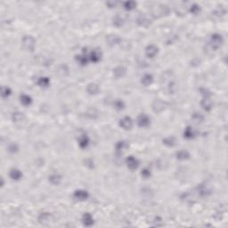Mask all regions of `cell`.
<instances>
[{"instance_id": "obj_1", "label": "cell", "mask_w": 228, "mask_h": 228, "mask_svg": "<svg viewBox=\"0 0 228 228\" xmlns=\"http://www.w3.org/2000/svg\"><path fill=\"white\" fill-rule=\"evenodd\" d=\"M223 43V38L219 34H213L210 39L209 46H211L212 50H217Z\"/></svg>"}, {"instance_id": "obj_2", "label": "cell", "mask_w": 228, "mask_h": 228, "mask_svg": "<svg viewBox=\"0 0 228 228\" xmlns=\"http://www.w3.org/2000/svg\"><path fill=\"white\" fill-rule=\"evenodd\" d=\"M23 45L26 50L33 51L35 48V46H36V41L30 36H25L23 39Z\"/></svg>"}, {"instance_id": "obj_3", "label": "cell", "mask_w": 228, "mask_h": 228, "mask_svg": "<svg viewBox=\"0 0 228 228\" xmlns=\"http://www.w3.org/2000/svg\"><path fill=\"white\" fill-rule=\"evenodd\" d=\"M120 127L125 130H129L133 127V120L130 117H124L119 121Z\"/></svg>"}, {"instance_id": "obj_4", "label": "cell", "mask_w": 228, "mask_h": 228, "mask_svg": "<svg viewBox=\"0 0 228 228\" xmlns=\"http://www.w3.org/2000/svg\"><path fill=\"white\" fill-rule=\"evenodd\" d=\"M150 123H151V119L145 114H141L137 118V124L141 128H146L150 125Z\"/></svg>"}, {"instance_id": "obj_5", "label": "cell", "mask_w": 228, "mask_h": 228, "mask_svg": "<svg viewBox=\"0 0 228 228\" xmlns=\"http://www.w3.org/2000/svg\"><path fill=\"white\" fill-rule=\"evenodd\" d=\"M126 163L130 170H136L139 166V161L134 156H129L126 159Z\"/></svg>"}, {"instance_id": "obj_6", "label": "cell", "mask_w": 228, "mask_h": 228, "mask_svg": "<svg viewBox=\"0 0 228 228\" xmlns=\"http://www.w3.org/2000/svg\"><path fill=\"white\" fill-rule=\"evenodd\" d=\"M88 193L84 190H78L74 193V198L78 201L84 202L88 198Z\"/></svg>"}, {"instance_id": "obj_7", "label": "cell", "mask_w": 228, "mask_h": 228, "mask_svg": "<svg viewBox=\"0 0 228 228\" xmlns=\"http://www.w3.org/2000/svg\"><path fill=\"white\" fill-rule=\"evenodd\" d=\"M158 54V47L153 45H150L145 48V54L149 58H153Z\"/></svg>"}, {"instance_id": "obj_8", "label": "cell", "mask_w": 228, "mask_h": 228, "mask_svg": "<svg viewBox=\"0 0 228 228\" xmlns=\"http://www.w3.org/2000/svg\"><path fill=\"white\" fill-rule=\"evenodd\" d=\"M88 57H89V60L92 61L93 63H97V62H99L101 60L102 53H101L100 50L94 49V50H93L91 53H90V54L88 55Z\"/></svg>"}, {"instance_id": "obj_9", "label": "cell", "mask_w": 228, "mask_h": 228, "mask_svg": "<svg viewBox=\"0 0 228 228\" xmlns=\"http://www.w3.org/2000/svg\"><path fill=\"white\" fill-rule=\"evenodd\" d=\"M137 23L140 25V26H142V27H147V26H149L150 25V20L148 19V17L145 15V14H140L139 16H138V18H137Z\"/></svg>"}, {"instance_id": "obj_10", "label": "cell", "mask_w": 228, "mask_h": 228, "mask_svg": "<svg viewBox=\"0 0 228 228\" xmlns=\"http://www.w3.org/2000/svg\"><path fill=\"white\" fill-rule=\"evenodd\" d=\"M128 143H127L126 142H124V141H119V142H118V143H116V146H115L117 153L121 154L123 152L126 151V149L128 148Z\"/></svg>"}, {"instance_id": "obj_11", "label": "cell", "mask_w": 228, "mask_h": 228, "mask_svg": "<svg viewBox=\"0 0 228 228\" xmlns=\"http://www.w3.org/2000/svg\"><path fill=\"white\" fill-rule=\"evenodd\" d=\"M201 105L202 107L205 110V111H210L212 108V101L210 100L209 97H203V99L201 102Z\"/></svg>"}, {"instance_id": "obj_12", "label": "cell", "mask_w": 228, "mask_h": 228, "mask_svg": "<svg viewBox=\"0 0 228 228\" xmlns=\"http://www.w3.org/2000/svg\"><path fill=\"white\" fill-rule=\"evenodd\" d=\"M9 175H10V177H11L13 180H15V181L20 180V179L22 178V177H23V173L21 172V170H19V169H17V168H13V169H11Z\"/></svg>"}, {"instance_id": "obj_13", "label": "cell", "mask_w": 228, "mask_h": 228, "mask_svg": "<svg viewBox=\"0 0 228 228\" xmlns=\"http://www.w3.org/2000/svg\"><path fill=\"white\" fill-rule=\"evenodd\" d=\"M82 222L87 226H91L94 224V218L90 213H85L82 217Z\"/></svg>"}, {"instance_id": "obj_14", "label": "cell", "mask_w": 228, "mask_h": 228, "mask_svg": "<svg viewBox=\"0 0 228 228\" xmlns=\"http://www.w3.org/2000/svg\"><path fill=\"white\" fill-rule=\"evenodd\" d=\"M164 106H165L164 103H163V102H161L160 99L155 100V101H154V103H153V111H154V112H161V111H163V110H164Z\"/></svg>"}, {"instance_id": "obj_15", "label": "cell", "mask_w": 228, "mask_h": 228, "mask_svg": "<svg viewBox=\"0 0 228 228\" xmlns=\"http://www.w3.org/2000/svg\"><path fill=\"white\" fill-rule=\"evenodd\" d=\"M79 144L80 148H82V149L87 148L88 146V144H89V139H88V137H87L86 135H82L81 137H79Z\"/></svg>"}, {"instance_id": "obj_16", "label": "cell", "mask_w": 228, "mask_h": 228, "mask_svg": "<svg viewBox=\"0 0 228 228\" xmlns=\"http://www.w3.org/2000/svg\"><path fill=\"white\" fill-rule=\"evenodd\" d=\"M153 77L151 74H145V75L142 78V79H141L142 84H143V86H145V87L150 86V85L153 83Z\"/></svg>"}, {"instance_id": "obj_17", "label": "cell", "mask_w": 228, "mask_h": 228, "mask_svg": "<svg viewBox=\"0 0 228 228\" xmlns=\"http://www.w3.org/2000/svg\"><path fill=\"white\" fill-rule=\"evenodd\" d=\"M113 74L117 79L122 78V77L126 74V69L124 68L123 66L116 67V68L113 69Z\"/></svg>"}, {"instance_id": "obj_18", "label": "cell", "mask_w": 228, "mask_h": 228, "mask_svg": "<svg viewBox=\"0 0 228 228\" xmlns=\"http://www.w3.org/2000/svg\"><path fill=\"white\" fill-rule=\"evenodd\" d=\"M50 219H51V215L49 213H41L39 217V221L44 225L49 223Z\"/></svg>"}, {"instance_id": "obj_19", "label": "cell", "mask_w": 228, "mask_h": 228, "mask_svg": "<svg viewBox=\"0 0 228 228\" xmlns=\"http://www.w3.org/2000/svg\"><path fill=\"white\" fill-rule=\"evenodd\" d=\"M183 137L186 139H193L195 137V131L191 127H187L183 132Z\"/></svg>"}, {"instance_id": "obj_20", "label": "cell", "mask_w": 228, "mask_h": 228, "mask_svg": "<svg viewBox=\"0 0 228 228\" xmlns=\"http://www.w3.org/2000/svg\"><path fill=\"white\" fill-rule=\"evenodd\" d=\"M87 91L89 94H96L99 92V87H98V85H96L94 83H91L88 86Z\"/></svg>"}, {"instance_id": "obj_21", "label": "cell", "mask_w": 228, "mask_h": 228, "mask_svg": "<svg viewBox=\"0 0 228 228\" xmlns=\"http://www.w3.org/2000/svg\"><path fill=\"white\" fill-rule=\"evenodd\" d=\"M189 157H190V154L185 150H181V151H179V152L177 153V159H178V160H187V159H189Z\"/></svg>"}, {"instance_id": "obj_22", "label": "cell", "mask_w": 228, "mask_h": 228, "mask_svg": "<svg viewBox=\"0 0 228 228\" xmlns=\"http://www.w3.org/2000/svg\"><path fill=\"white\" fill-rule=\"evenodd\" d=\"M20 100H21V103H23V105H25V106H29L32 103L31 97L29 96V95H27V94H22L20 96Z\"/></svg>"}, {"instance_id": "obj_23", "label": "cell", "mask_w": 228, "mask_h": 228, "mask_svg": "<svg viewBox=\"0 0 228 228\" xmlns=\"http://www.w3.org/2000/svg\"><path fill=\"white\" fill-rule=\"evenodd\" d=\"M76 59H77V61H78V63H79V64H81V65H86V64H88V63L89 57H88V55H86V54H81V55H78V56L76 57Z\"/></svg>"}, {"instance_id": "obj_24", "label": "cell", "mask_w": 228, "mask_h": 228, "mask_svg": "<svg viewBox=\"0 0 228 228\" xmlns=\"http://www.w3.org/2000/svg\"><path fill=\"white\" fill-rule=\"evenodd\" d=\"M50 84V80L46 77H41L38 80V85L41 88H47Z\"/></svg>"}, {"instance_id": "obj_25", "label": "cell", "mask_w": 228, "mask_h": 228, "mask_svg": "<svg viewBox=\"0 0 228 228\" xmlns=\"http://www.w3.org/2000/svg\"><path fill=\"white\" fill-rule=\"evenodd\" d=\"M61 180H62V177L58 174H52L49 177V181L53 184H59L61 183Z\"/></svg>"}, {"instance_id": "obj_26", "label": "cell", "mask_w": 228, "mask_h": 228, "mask_svg": "<svg viewBox=\"0 0 228 228\" xmlns=\"http://www.w3.org/2000/svg\"><path fill=\"white\" fill-rule=\"evenodd\" d=\"M198 192H199V194H200L201 196H203V197L208 195L209 193H210V191L208 190V188L206 185H203V184L199 185V187H198Z\"/></svg>"}, {"instance_id": "obj_27", "label": "cell", "mask_w": 228, "mask_h": 228, "mask_svg": "<svg viewBox=\"0 0 228 228\" xmlns=\"http://www.w3.org/2000/svg\"><path fill=\"white\" fill-rule=\"evenodd\" d=\"M163 143L168 147H173L176 144V139L173 137H166L165 139H163Z\"/></svg>"}, {"instance_id": "obj_28", "label": "cell", "mask_w": 228, "mask_h": 228, "mask_svg": "<svg viewBox=\"0 0 228 228\" xmlns=\"http://www.w3.org/2000/svg\"><path fill=\"white\" fill-rule=\"evenodd\" d=\"M192 119H193V120L196 124H200V123H202V122L204 120V117H203L202 114L198 113V112H195V113L193 114Z\"/></svg>"}, {"instance_id": "obj_29", "label": "cell", "mask_w": 228, "mask_h": 228, "mask_svg": "<svg viewBox=\"0 0 228 228\" xmlns=\"http://www.w3.org/2000/svg\"><path fill=\"white\" fill-rule=\"evenodd\" d=\"M107 41H108V44L110 46H114V45H117L119 42V39L116 35H111V36L108 37Z\"/></svg>"}, {"instance_id": "obj_30", "label": "cell", "mask_w": 228, "mask_h": 228, "mask_svg": "<svg viewBox=\"0 0 228 228\" xmlns=\"http://www.w3.org/2000/svg\"><path fill=\"white\" fill-rule=\"evenodd\" d=\"M124 19L120 15H116L113 18V24L116 27H121L124 24Z\"/></svg>"}, {"instance_id": "obj_31", "label": "cell", "mask_w": 228, "mask_h": 228, "mask_svg": "<svg viewBox=\"0 0 228 228\" xmlns=\"http://www.w3.org/2000/svg\"><path fill=\"white\" fill-rule=\"evenodd\" d=\"M136 6H137V3L134 2V1H128V2H126V3L124 4L125 9H126V10H128V11L133 10Z\"/></svg>"}, {"instance_id": "obj_32", "label": "cell", "mask_w": 228, "mask_h": 228, "mask_svg": "<svg viewBox=\"0 0 228 228\" xmlns=\"http://www.w3.org/2000/svg\"><path fill=\"white\" fill-rule=\"evenodd\" d=\"M24 119V115L23 113H21V112H15V113L13 114V119L14 122H22Z\"/></svg>"}, {"instance_id": "obj_33", "label": "cell", "mask_w": 228, "mask_h": 228, "mask_svg": "<svg viewBox=\"0 0 228 228\" xmlns=\"http://www.w3.org/2000/svg\"><path fill=\"white\" fill-rule=\"evenodd\" d=\"M125 107V103H123V101L121 100H116L115 103H114V108L118 111H121L123 110Z\"/></svg>"}, {"instance_id": "obj_34", "label": "cell", "mask_w": 228, "mask_h": 228, "mask_svg": "<svg viewBox=\"0 0 228 228\" xmlns=\"http://www.w3.org/2000/svg\"><path fill=\"white\" fill-rule=\"evenodd\" d=\"M11 89L9 88H7V87H5V88H2V89H1V95H2V97H4V98H7L10 94H11Z\"/></svg>"}, {"instance_id": "obj_35", "label": "cell", "mask_w": 228, "mask_h": 228, "mask_svg": "<svg viewBox=\"0 0 228 228\" xmlns=\"http://www.w3.org/2000/svg\"><path fill=\"white\" fill-rule=\"evenodd\" d=\"M200 7H199V5H193L192 6H191V8H190V11H191V13L192 14H197L199 12H200Z\"/></svg>"}, {"instance_id": "obj_36", "label": "cell", "mask_w": 228, "mask_h": 228, "mask_svg": "<svg viewBox=\"0 0 228 228\" xmlns=\"http://www.w3.org/2000/svg\"><path fill=\"white\" fill-rule=\"evenodd\" d=\"M8 151H9L10 153H17V152H18V146H17V144H15V143L10 144L9 147H8Z\"/></svg>"}, {"instance_id": "obj_37", "label": "cell", "mask_w": 228, "mask_h": 228, "mask_svg": "<svg viewBox=\"0 0 228 228\" xmlns=\"http://www.w3.org/2000/svg\"><path fill=\"white\" fill-rule=\"evenodd\" d=\"M141 175H142V177H143V178L147 179V178H149V177H151V171H150L149 169H147V168H144V169L142 171Z\"/></svg>"}, {"instance_id": "obj_38", "label": "cell", "mask_w": 228, "mask_h": 228, "mask_svg": "<svg viewBox=\"0 0 228 228\" xmlns=\"http://www.w3.org/2000/svg\"><path fill=\"white\" fill-rule=\"evenodd\" d=\"M107 5H108L111 8H112V7H115V6H116L117 2H108V3H107Z\"/></svg>"}]
</instances>
